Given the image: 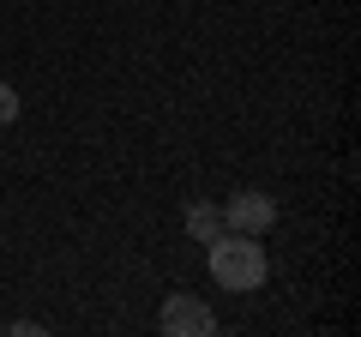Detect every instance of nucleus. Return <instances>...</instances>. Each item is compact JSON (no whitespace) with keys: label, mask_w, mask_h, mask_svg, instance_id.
I'll return each instance as SVG.
<instances>
[{"label":"nucleus","mask_w":361,"mask_h":337,"mask_svg":"<svg viewBox=\"0 0 361 337\" xmlns=\"http://www.w3.org/2000/svg\"><path fill=\"white\" fill-rule=\"evenodd\" d=\"M13 121H18V91L0 78V127H13Z\"/></svg>","instance_id":"39448f33"},{"label":"nucleus","mask_w":361,"mask_h":337,"mask_svg":"<svg viewBox=\"0 0 361 337\" xmlns=\"http://www.w3.org/2000/svg\"><path fill=\"white\" fill-rule=\"evenodd\" d=\"M271 271L265 247H259V235H235L223 229L217 241H211V277H217L223 289H235V295H247V289H259Z\"/></svg>","instance_id":"f257e3e1"},{"label":"nucleus","mask_w":361,"mask_h":337,"mask_svg":"<svg viewBox=\"0 0 361 337\" xmlns=\"http://www.w3.org/2000/svg\"><path fill=\"white\" fill-rule=\"evenodd\" d=\"M157 325H163L169 337H211L217 331V319H211V307L199 295H169L163 313H157Z\"/></svg>","instance_id":"f03ea898"},{"label":"nucleus","mask_w":361,"mask_h":337,"mask_svg":"<svg viewBox=\"0 0 361 337\" xmlns=\"http://www.w3.org/2000/svg\"><path fill=\"white\" fill-rule=\"evenodd\" d=\"M187 235L193 241H217L223 235V205H193L187 211Z\"/></svg>","instance_id":"20e7f679"},{"label":"nucleus","mask_w":361,"mask_h":337,"mask_svg":"<svg viewBox=\"0 0 361 337\" xmlns=\"http://www.w3.org/2000/svg\"><path fill=\"white\" fill-rule=\"evenodd\" d=\"M271 223H277V199L271 193H235L223 205V229H235V235H265Z\"/></svg>","instance_id":"7ed1b4c3"}]
</instances>
